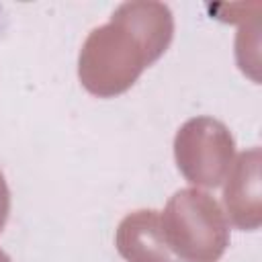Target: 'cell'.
Masks as SVG:
<instances>
[{
    "label": "cell",
    "instance_id": "cell-1",
    "mask_svg": "<svg viewBox=\"0 0 262 262\" xmlns=\"http://www.w3.org/2000/svg\"><path fill=\"white\" fill-rule=\"evenodd\" d=\"M174 37L168 4L156 0L123 2L106 25L92 29L78 53L80 84L98 98L127 92L145 68L156 63Z\"/></svg>",
    "mask_w": 262,
    "mask_h": 262
},
{
    "label": "cell",
    "instance_id": "cell-2",
    "mask_svg": "<svg viewBox=\"0 0 262 262\" xmlns=\"http://www.w3.org/2000/svg\"><path fill=\"white\" fill-rule=\"evenodd\" d=\"M164 239L182 262H217L229 246L221 205L201 188L176 190L160 213Z\"/></svg>",
    "mask_w": 262,
    "mask_h": 262
},
{
    "label": "cell",
    "instance_id": "cell-3",
    "mask_svg": "<svg viewBox=\"0 0 262 262\" xmlns=\"http://www.w3.org/2000/svg\"><path fill=\"white\" fill-rule=\"evenodd\" d=\"M235 158V139L225 123L213 117H192L174 135V160L180 174L199 186H219Z\"/></svg>",
    "mask_w": 262,
    "mask_h": 262
},
{
    "label": "cell",
    "instance_id": "cell-4",
    "mask_svg": "<svg viewBox=\"0 0 262 262\" xmlns=\"http://www.w3.org/2000/svg\"><path fill=\"white\" fill-rule=\"evenodd\" d=\"M223 205L229 221L242 231H254L262 223V192H260V147L242 151L223 186Z\"/></svg>",
    "mask_w": 262,
    "mask_h": 262
},
{
    "label": "cell",
    "instance_id": "cell-5",
    "mask_svg": "<svg viewBox=\"0 0 262 262\" xmlns=\"http://www.w3.org/2000/svg\"><path fill=\"white\" fill-rule=\"evenodd\" d=\"M115 246L127 262H174L156 209L127 213L115 231Z\"/></svg>",
    "mask_w": 262,
    "mask_h": 262
},
{
    "label": "cell",
    "instance_id": "cell-6",
    "mask_svg": "<svg viewBox=\"0 0 262 262\" xmlns=\"http://www.w3.org/2000/svg\"><path fill=\"white\" fill-rule=\"evenodd\" d=\"M8 215H10V190H8L6 178L0 170V231L4 229V225L8 221Z\"/></svg>",
    "mask_w": 262,
    "mask_h": 262
},
{
    "label": "cell",
    "instance_id": "cell-7",
    "mask_svg": "<svg viewBox=\"0 0 262 262\" xmlns=\"http://www.w3.org/2000/svg\"><path fill=\"white\" fill-rule=\"evenodd\" d=\"M0 262H12V260H10V256H8L2 248H0Z\"/></svg>",
    "mask_w": 262,
    "mask_h": 262
}]
</instances>
